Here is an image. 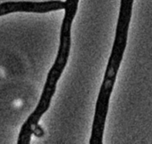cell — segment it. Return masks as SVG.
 <instances>
[{
    "label": "cell",
    "instance_id": "obj_1",
    "mask_svg": "<svg viewBox=\"0 0 152 144\" xmlns=\"http://www.w3.org/2000/svg\"><path fill=\"white\" fill-rule=\"evenodd\" d=\"M78 2L79 0H66L64 2L65 12L61 27L60 45L57 57L47 74L46 81L39 104L21 126L17 141L18 144H29L30 142L34 127L39 125L42 116L48 110L50 107L51 101L55 94L57 83L69 60L71 46V26L76 14H77Z\"/></svg>",
    "mask_w": 152,
    "mask_h": 144
},
{
    "label": "cell",
    "instance_id": "obj_2",
    "mask_svg": "<svg viewBox=\"0 0 152 144\" xmlns=\"http://www.w3.org/2000/svg\"><path fill=\"white\" fill-rule=\"evenodd\" d=\"M33 134H35L36 137H42L44 135V130L43 128L39 125H36L35 127H34V130H33Z\"/></svg>",
    "mask_w": 152,
    "mask_h": 144
}]
</instances>
